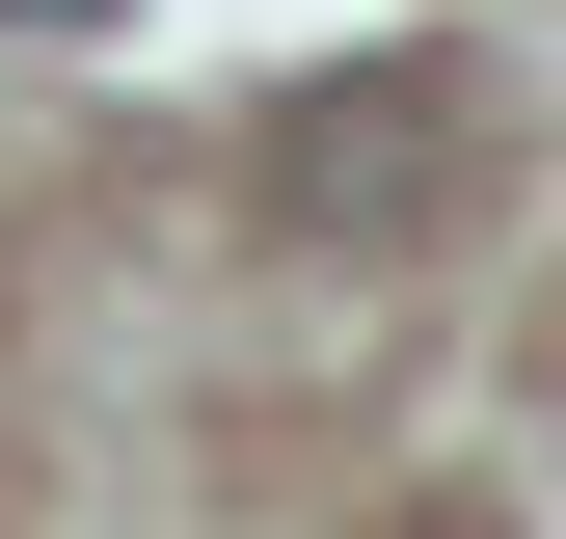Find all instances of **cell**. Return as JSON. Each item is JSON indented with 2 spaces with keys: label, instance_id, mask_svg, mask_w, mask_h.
<instances>
[{
  "label": "cell",
  "instance_id": "1",
  "mask_svg": "<svg viewBox=\"0 0 566 539\" xmlns=\"http://www.w3.org/2000/svg\"><path fill=\"white\" fill-rule=\"evenodd\" d=\"M270 243H432L459 189H485V108L459 82H324V108H270Z\"/></svg>",
  "mask_w": 566,
  "mask_h": 539
},
{
  "label": "cell",
  "instance_id": "2",
  "mask_svg": "<svg viewBox=\"0 0 566 539\" xmlns=\"http://www.w3.org/2000/svg\"><path fill=\"white\" fill-rule=\"evenodd\" d=\"M0 28H135V0H0Z\"/></svg>",
  "mask_w": 566,
  "mask_h": 539
},
{
  "label": "cell",
  "instance_id": "3",
  "mask_svg": "<svg viewBox=\"0 0 566 539\" xmlns=\"http://www.w3.org/2000/svg\"><path fill=\"white\" fill-rule=\"evenodd\" d=\"M405 539H485V512H405Z\"/></svg>",
  "mask_w": 566,
  "mask_h": 539
}]
</instances>
